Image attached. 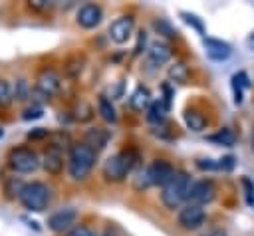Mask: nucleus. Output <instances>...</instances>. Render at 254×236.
Returning a JSON list of instances; mask_svg holds the SVG:
<instances>
[{"mask_svg":"<svg viewBox=\"0 0 254 236\" xmlns=\"http://www.w3.org/2000/svg\"><path fill=\"white\" fill-rule=\"evenodd\" d=\"M204 236H226V232H224V230H210V232H206Z\"/></svg>","mask_w":254,"mask_h":236,"instance_id":"37","label":"nucleus"},{"mask_svg":"<svg viewBox=\"0 0 254 236\" xmlns=\"http://www.w3.org/2000/svg\"><path fill=\"white\" fill-rule=\"evenodd\" d=\"M67 236H97V234H95L89 226H75V228L69 230Z\"/></svg>","mask_w":254,"mask_h":236,"instance_id":"31","label":"nucleus"},{"mask_svg":"<svg viewBox=\"0 0 254 236\" xmlns=\"http://www.w3.org/2000/svg\"><path fill=\"white\" fill-rule=\"evenodd\" d=\"M75 220H77V210L73 206H65L50 214L48 228L52 232H64V230H69L75 224Z\"/></svg>","mask_w":254,"mask_h":236,"instance_id":"11","label":"nucleus"},{"mask_svg":"<svg viewBox=\"0 0 254 236\" xmlns=\"http://www.w3.org/2000/svg\"><path fill=\"white\" fill-rule=\"evenodd\" d=\"M252 149H254V137H252Z\"/></svg>","mask_w":254,"mask_h":236,"instance_id":"40","label":"nucleus"},{"mask_svg":"<svg viewBox=\"0 0 254 236\" xmlns=\"http://www.w3.org/2000/svg\"><path fill=\"white\" fill-rule=\"evenodd\" d=\"M141 48H145V32H139V38H137V46H135V54H141V52H143Z\"/></svg>","mask_w":254,"mask_h":236,"instance_id":"36","label":"nucleus"},{"mask_svg":"<svg viewBox=\"0 0 254 236\" xmlns=\"http://www.w3.org/2000/svg\"><path fill=\"white\" fill-rule=\"evenodd\" d=\"M18 198H20L22 206L28 208L30 212H42L44 208H48V204L52 200V190L46 182L32 180V182L22 184Z\"/></svg>","mask_w":254,"mask_h":236,"instance_id":"5","label":"nucleus"},{"mask_svg":"<svg viewBox=\"0 0 254 236\" xmlns=\"http://www.w3.org/2000/svg\"><path fill=\"white\" fill-rule=\"evenodd\" d=\"M194 165H196L200 171H216V169H218V163L212 161V159H196Z\"/></svg>","mask_w":254,"mask_h":236,"instance_id":"30","label":"nucleus"},{"mask_svg":"<svg viewBox=\"0 0 254 236\" xmlns=\"http://www.w3.org/2000/svg\"><path fill=\"white\" fill-rule=\"evenodd\" d=\"M2 135H4V131H2V129H0V139H2Z\"/></svg>","mask_w":254,"mask_h":236,"instance_id":"39","label":"nucleus"},{"mask_svg":"<svg viewBox=\"0 0 254 236\" xmlns=\"http://www.w3.org/2000/svg\"><path fill=\"white\" fill-rule=\"evenodd\" d=\"M133 30H135V18L129 16V14L127 16H119L109 26V38H111V42L121 46L133 36Z\"/></svg>","mask_w":254,"mask_h":236,"instance_id":"10","label":"nucleus"},{"mask_svg":"<svg viewBox=\"0 0 254 236\" xmlns=\"http://www.w3.org/2000/svg\"><path fill=\"white\" fill-rule=\"evenodd\" d=\"M101 18H103V10H101V6L93 4V2H87V4L79 6V10L75 14V22L85 30H91V28L99 26Z\"/></svg>","mask_w":254,"mask_h":236,"instance_id":"13","label":"nucleus"},{"mask_svg":"<svg viewBox=\"0 0 254 236\" xmlns=\"http://www.w3.org/2000/svg\"><path fill=\"white\" fill-rule=\"evenodd\" d=\"M109 137H111V135H109L107 129H103V127H89V129L85 131L83 143H85L87 147H91L95 153H99V151H103V149L107 147Z\"/></svg>","mask_w":254,"mask_h":236,"instance_id":"15","label":"nucleus"},{"mask_svg":"<svg viewBox=\"0 0 254 236\" xmlns=\"http://www.w3.org/2000/svg\"><path fill=\"white\" fill-rule=\"evenodd\" d=\"M10 101H14L12 85L6 79H0V105H8Z\"/></svg>","mask_w":254,"mask_h":236,"instance_id":"28","label":"nucleus"},{"mask_svg":"<svg viewBox=\"0 0 254 236\" xmlns=\"http://www.w3.org/2000/svg\"><path fill=\"white\" fill-rule=\"evenodd\" d=\"M175 175V169L169 161L165 159H157L153 161L145 171H141L133 182V186L137 190H145L149 186H165Z\"/></svg>","mask_w":254,"mask_h":236,"instance_id":"2","label":"nucleus"},{"mask_svg":"<svg viewBox=\"0 0 254 236\" xmlns=\"http://www.w3.org/2000/svg\"><path fill=\"white\" fill-rule=\"evenodd\" d=\"M246 44H248V48H250V50L254 52V32H252V34H250V36L246 38Z\"/></svg>","mask_w":254,"mask_h":236,"instance_id":"38","label":"nucleus"},{"mask_svg":"<svg viewBox=\"0 0 254 236\" xmlns=\"http://www.w3.org/2000/svg\"><path fill=\"white\" fill-rule=\"evenodd\" d=\"M248 85H250V83H248V77H246L244 71L232 75V91H234V103H236V105L242 103V89H246Z\"/></svg>","mask_w":254,"mask_h":236,"instance_id":"21","label":"nucleus"},{"mask_svg":"<svg viewBox=\"0 0 254 236\" xmlns=\"http://www.w3.org/2000/svg\"><path fill=\"white\" fill-rule=\"evenodd\" d=\"M185 123L190 131H202L206 127V117L202 113H198L196 109H187L185 111Z\"/></svg>","mask_w":254,"mask_h":236,"instance_id":"20","label":"nucleus"},{"mask_svg":"<svg viewBox=\"0 0 254 236\" xmlns=\"http://www.w3.org/2000/svg\"><path fill=\"white\" fill-rule=\"evenodd\" d=\"M81 69H83V58L73 56V58H69V59L65 61V75L77 77V75L81 73Z\"/></svg>","mask_w":254,"mask_h":236,"instance_id":"25","label":"nucleus"},{"mask_svg":"<svg viewBox=\"0 0 254 236\" xmlns=\"http://www.w3.org/2000/svg\"><path fill=\"white\" fill-rule=\"evenodd\" d=\"M242 184H244V188H246V200H248V204H254V182L244 177V178H242Z\"/></svg>","mask_w":254,"mask_h":236,"instance_id":"32","label":"nucleus"},{"mask_svg":"<svg viewBox=\"0 0 254 236\" xmlns=\"http://www.w3.org/2000/svg\"><path fill=\"white\" fill-rule=\"evenodd\" d=\"M149 105H151V93H149V89L143 87V85H137L135 91L129 97V107L133 111H145V109H149Z\"/></svg>","mask_w":254,"mask_h":236,"instance_id":"17","label":"nucleus"},{"mask_svg":"<svg viewBox=\"0 0 254 236\" xmlns=\"http://www.w3.org/2000/svg\"><path fill=\"white\" fill-rule=\"evenodd\" d=\"M95 157L97 153L87 147L83 141L81 143H73L69 147L67 153V173L73 180H83L87 178V175L91 173L93 165H95Z\"/></svg>","mask_w":254,"mask_h":236,"instance_id":"1","label":"nucleus"},{"mask_svg":"<svg viewBox=\"0 0 254 236\" xmlns=\"http://www.w3.org/2000/svg\"><path fill=\"white\" fill-rule=\"evenodd\" d=\"M202 44L206 48V56L214 61H224L228 59V56L232 54V48L230 44L222 42V40H216V38H202Z\"/></svg>","mask_w":254,"mask_h":236,"instance_id":"14","label":"nucleus"},{"mask_svg":"<svg viewBox=\"0 0 254 236\" xmlns=\"http://www.w3.org/2000/svg\"><path fill=\"white\" fill-rule=\"evenodd\" d=\"M232 167H234V157L232 155H226V157H222L218 161V169L220 171H232Z\"/></svg>","mask_w":254,"mask_h":236,"instance_id":"33","label":"nucleus"},{"mask_svg":"<svg viewBox=\"0 0 254 236\" xmlns=\"http://www.w3.org/2000/svg\"><path fill=\"white\" fill-rule=\"evenodd\" d=\"M190 184H192V180H190L189 173H185V171H175L173 178L163 186V192H161L163 204H165L169 210L179 208V206L187 200Z\"/></svg>","mask_w":254,"mask_h":236,"instance_id":"3","label":"nucleus"},{"mask_svg":"<svg viewBox=\"0 0 254 236\" xmlns=\"http://www.w3.org/2000/svg\"><path fill=\"white\" fill-rule=\"evenodd\" d=\"M44 115V111H42V107H38V105H34V107H28L24 113H22V119H26V121H30V119H40Z\"/></svg>","mask_w":254,"mask_h":236,"instance_id":"29","label":"nucleus"},{"mask_svg":"<svg viewBox=\"0 0 254 236\" xmlns=\"http://www.w3.org/2000/svg\"><path fill=\"white\" fill-rule=\"evenodd\" d=\"M52 4L50 2H46V0H36V2H30V8H34V10H46V8H50Z\"/></svg>","mask_w":254,"mask_h":236,"instance_id":"35","label":"nucleus"},{"mask_svg":"<svg viewBox=\"0 0 254 236\" xmlns=\"http://www.w3.org/2000/svg\"><path fill=\"white\" fill-rule=\"evenodd\" d=\"M46 135H50V133H48V129L38 127V129H34V131H30V133H28V139H42V137H46Z\"/></svg>","mask_w":254,"mask_h":236,"instance_id":"34","label":"nucleus"},{"mask_svg":"<svg viewBox=\"0 0 254 236\" xmlns=\"http://www.w3.org/2000/svg\"><path fill=\"white\" fill-rule=\"evenodd\" d=\"M169 79L173 83H185L189 79V67H187V63H183V61L173 63L169 67Z\"/></svg>","mask_w":254,"mask_h":236,"instance_id":"23","label":"nucleus"},{"mask_svg":"<svg viewBox=\"0 0 254 236\" xmlns=\"http://www.w3.org/2000/svg\"><path fill=\"white\" fill-rule=\"evenodd\" d=\"M214 198H216V184H214L210 178L192 180V184H190V188H189L187 202L204 206V204H210Z\"/></svg>","mask_w":254,"mask_h":236,"instance_id":"8","label":"nucleus"},{"mask_svg":"<svg viewBox=\"0 0 254 236\" xmlns=\"http://www.w3.org/2000/svg\"><path fill=\"white\" fill-rule=\"evenodd\" d=\"M60 89H62V75H60L56 69H42L40 75L36 77L34 95H40L44 101H48V99H52Z\"/></svg>","mask_w":254,"mask_h":236,"instance_id":"7","label":"nucleus"},{"mask_svg":"<svg viewBox=\"0 0 254 236\" xmlns=\"http://www.w3.org/2000/svg\"><path fill=\"white\" fill-rule=\"evenodd\" d=\"M12 95H14L16 101H26V99H30V95H32L30 83H28L24 77L16 79V83H14V87H12Z\"/></svg>","mask_w":254,"mask_h":236,"instance_id":"24","label":"nucleus"},{"mask_svg":"<svg viewBox=\"0 0 254 236\" xmlns=\"http://www.w3.org/2000/svg\"><path fill=\"white\" fill-rule=\"evenodd\" d=\"M171 56H173V50H171L165 42H153L151 48L147 50V59H149V63H153V65H163V63H167V61L171 59Z\"/></svg>","mask_w":254,"mask_h":236,"instance_id":"16","label":"nucleus"},{"mask_svg":"<svg viewBox=\"0 0 254 236\" xmlns=\"http://www.w3.org/2000/svg\"><path fill=\"white\" fill-rule=\"evenodd\" d=\"M181 18L190 26V28H194L198 34H204V24H202V20L196 16V14H190V12H181Z\"/></svg>","mask_w":254,"mask_h":236,"instance_id":"26","label":"nucleus"},{"mask_svg":"<svg viewBox=\"0 0 254 236\" xmlns=\"http://www.w3.org/2000/svg\"><path fill=\"white\" fill-rule=\"evenodd\" d=\"M135 161H137L135 151H119V153H115V155H111V157L105 159L101 173H103L105 180H109V182H121L133 171Z\"/></svg>","mask_w":254,"mask_h":236,"instance_id":"4","label":"nucleus"},{"mask_svg":"<svg viewBox=\"0 0 254 236\" xmlns=\"http://www.w3.org/2000/svg\"><path fill=\"white\" fill-rule=\"evenodd\" d=\"M165 113H167V107L163 101H151L149 109H147V121L153 123V125H163L165 123Z\"/></svg>","mask_w":254,"mask_h":236,"instance_id":"19","label":"nucleus"},{"mask_svg":"<svg viewBox=\"0 0 254 236\" xmlns=\"http://www.w3.org/2000/svg\"><path fill=\"white\" fill-rule=\"evenodd\" d=\"M204 220H206L204 208L198 206V204H190V202L181 206V210L177 214V222L185 230H196V228H200L204 224Z\"/></svg>","mask_w":254,"mask_h":236,"instance_id":"9","label":"nucleus"},{"mask_svg":"<svg viewBox=\"0 0 254 236\" xmlns=\"http://www.w3.org/2000/svg\"><path fill=\"white\" fill-rule=\"evenodd\" d=\"M153 28L159 32V34H163V36H167V38H177V30L167 22V20H155L153 22Z\"/></svg>","mask_w":254,"mask_h":236,"instance_id":"27","label":"nucleus"},{"mask_svg":"<svg viewBox=\"0 0 254 236\" xmlns=\"http://www.w3.org/2000/svg\"><path fill=\"white\" fill-rule=\"evenodd\" d=\"M97 111H99V115H101L103 121H107V123H115L117 121V111H115L111 99H107L105 95H99V99H97Z\"/></svg>","mask_w":254,"mask_h":236,"instance_id":"18","label":"nucleus"},{"mask_svg":"<svg viewBox=\"0 0 254 236\" xmlns=\"http://www.w3.org/2000/svg\"><path fill=\"white\" fill-rule=\"evenodd\" d=\"M42 167L48 175H60L64 171V149H62L60 143L48 145V149L44 151Z\"/></svg>","mask_w":254,"mask_h":236,"instance_id":"12","label":"nucleus"},{"mask_svg":"<svg viewBox=\"0 0 254 236\" xmlns=\"http://www.w3.org/2000/svg\"><path fill=\"white\" fill-rule=\"evenodd\" d=\"M208 141H212V143H216V145L232 147V145L236 143V135H234V131H232V129L222 127V129H218V133L210 135V137H208Z\"/></svg>","mask_w":254,"mask_h":236,"instance_id":"22","label":"nucleus"},{"mask_svg":"<svg viewBox=\"0 0 254 236\" xmlns=\"http://www.w3.org/2000/svg\"><path fill=\"white\" fill-rule=\"evenodd\" d=\"M42 165L38 153L30 147H14L10 153H8V167L14 171V173H20V175H30L34 173L38 167Z\"/></svg>","mask_w":254,"mask_h":236,"instance_id":"6","label":"nucleus"}]
</instances>
